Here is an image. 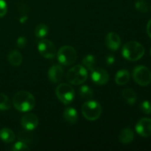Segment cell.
Here are the masks:
<instances>
[{
    "label": "cell",
    "mask_w": 151,
    "mask_h": 151,
    "mask_svg": "<svg viewBox=\"0 0 151 151\" xmlns=\"http://www.w3.org/2000/svg\"><path fill=\"white\" fill-rule=\"evenodd\" d=\"M82 63L86 69H88L90 71H92L93 69H95L96 58L92 55H87L86 56H85L83 58Z\"/></svg>",
    "instance_id": "cell-20"
},
{
    "label": "cell",
    "mask_w": 151,
    "mask_h": 151,
    "mask_svg": "<svg viewBox=\"0 0 151 151\" xmlns=\"http://www.w3.org/2000/svg\"><path fill=\"white\" fill-rule=\"evenodd\" d=\"M58 61L64 66H70L77 60V52L75 48L69 45L60 47L57 54Z\"/></svg>",
    "instance_id": "cell-5"
},
{
    "label": "cell",
    "mask_w": 151,
    "mask_h": 151,
    "mask_svg": "<svg viewBox=\"0 0 151 151\" xmlns=\"http://www.w3.org/2000/svg\"><path fill=\"white\" fill-rule=\"evenodd\" d=\"M49 32V28L47 25L44 24H39L35 29V34L38 38H44L47 35Z\"/></svg>",
    "instance_id": "cell-22"
},
{
    "label": "cell",
    "mask_w": 151,
    "mask_h": 151,
    "mask_svg": "<svg viewBox=\"0 0 151 151\" xmlns=\"http://www.w3.org/2000/svg\"><path fill=\"white\" fill-rule=\"evenodd\" d=\"M79 94L80 96H81L83 100H89L94 97V91H93L92 88L86 85L83 86H81V88H80Z\"/></svg>",
    "instance_id": "cell-21"
},
{
    "label": "cell",
    "mask_w": 151,
    "mask_h": 151,
    "mask_svg": "<svg viewBox=\"0 0 151 151\" xmlns=\"http://www.w3.org/2000/svg\"><path fill=\"white\" fill-rule=\"evenodd\" d=\"M119 141L124 144H129L134 141V131L129 128H126L122 130L119 136Z\"/></svg>",
    "instance_id": "cell-16"
},
{
    "label": "cell",
    "mask_w": 151,
    "mask_h": 151,
    "mask_svg": "<svg viewBox=\"0 0 151 151\" xmlns=\"http://www.w3.org/2000/svg\"><path fill=\"white\" fill-rule=\"evenodd\" d=\"M141 111L145 114H151V103L147 100H145L140 105Z\"/></svg>",
    "instance_id": "cell-25"
},
{
    "label": "cell",
    "mask_w": 151,
    "mask_h": 151,
    "mask_svg": "<svg viewBox=\"0 0 151 151\" xmlns=\"http://www.w3.org/2000/svg\"><path fill=\"white\" fill-rule=\"evenodd\" d=\"M15 135L14 132L8 128H4L0 131V139L5 143H10L14 141Z\"/></svg>",
    "instance_id": "cell-18"
},
{
    "label": "cell",
    "mask_w": 151,
    "mask_h": 151,
    "mask_svg": "<svg viewBox=\"0 0 151 151\" xmlns=\"http://www.w3.org/2000/svg\"><path fill=\"white\" fill-rule=\"evenodd\" d=\"M63 118L69 124H75L78 121V114L76 109L74 108L69 107L65 109L63 111Z\"/></svg>",
    "instance_id": "cell-14"
},
{
    "label": "cell",
    "mask_w": 151,
    "mask_h": 151,
    "mask_svg": "<svg viewBox=\"0 0 151 151\" xmlns=\"http://www.w3.org/2000/svg\"><path fill=\"white\" fill-rule=\"evenodd\" d=\"M122 54L123 57L130 61H137L145 55V48L137 41H128L122 47Z\"/></svg>",
    "instance_id": "cell-2"
},
{
    "label": "cell",
    "mask_w": 151,
    "mask_h": 151,
    "mask_svg": "<svg viewBox=\"0 0 151 151\" xmlns=\"http://www.w3.org/2000/svg\"><path fill=\"white\" fill-rule=\"evenodd\" d=\"M82 114L84 117L89 121L97 120L102 113L100 103L94 100H88L82 106Z\"/></svg>",
    "instance_id": "cell-4"
},
{
    "label": "cell",
    "mask_w": 151,
    "mask_h": 151,
    "mask_svg": "<svg viewBox=\"0 0 151 151\" xmlns=\"http://www.w3.org/2000/svg\"><path fill=\"white\" fill-rule=\"evenodd\" d=\"M7 11V3L4 0H0V18L5 16Z\"/></svg>",
    "instance_id": "cell-27"
},
{
    "label": "cell",
    "mask_w": 151,
    "mask_h": 151,
    "mask_svg": "<svg viewBox=\"0 0 151 151\" xmlns=\"http://www.w3.org/2000/svg\"><path fill=\"white\" fill-rule=\"evenodd\" d=\"M91 80L97 85L103 86L108 83L109 80V73L102 68H97L91 71Z\"/></svg>",
    "instance_id": "cell-9"
},
{
    "label": "cell",
    "mask_w": 151,
    "mask_h": 151,
    "mask_svg": "<svg viewBox=\"0 0 151 151\" xmlns=\"http://www.w3.org/2000/svg\"><path fill=\"white\" fill-rule=\"evenodd\" d=\"M38 118L34 114H27L22 116L21 124L22 127L27 131H32L35 129L38 125Z\"/></svg>",
    "instance_id": "cell-11"
},
{
    "label": "cell",
    "mask_w": 151,
    "mask_h": 151,
    "mask_svg": "<svg viewBox=\"0 0 151 151\" xmlns=\"http://www.w3.org/2000/svg\"><path fill=\"white\" fill-rule=\"evenodd\" d=\"M11 107V103L7 96L3 93H0V110L7 111Z\"/></svg>",
    "instance_id": "cell-23"
},
{
    "label": "cell",
    "mask_w": 151,
    "mask_h": 151,
    "mask_svg": "<svg viewBox=\"0 0 151 151\" xmlns=\"http://www.w3.org/2000/svg\"><path fill=\"white\" fill-rule=\"evenodd\" d=\"M136 131L137 134L143 137H148L151 136V119L142 118L137 122L136 125Z\"/></svg>",
    "instance_id": "cell-10"
},
{
    "label": "cell",
    "mask_w": 151,
    "mask_h": 151,
    "mask_svg": "<svg viewBox=\"0 0 151 151\" xmlns=\"http://www.w3.org/2000/svg\"><path fill=\"white\" fill-rule=\"evenodd\" d=\"M122 97L126 100L127 103L129 105H134L137 102V96L135 91L131 88H125L122 93Z\"/></svg>",
    "instance_id": "cell-19"
},
{
    "label": "cell",
    "mask_w": 151,
    "mask_h": 151,
    "mask_svg": "<svg viewBox=\"0 0 151 151\" xmlns=\"http://www.w3.org/2000/svg\"><path fill=\"white\" fill-rule=\"evenodd\" d=\"M12 150H19V151H24V150H29V147H28V145H27L26 143H24V142H16L14 145L12 147Z\"/></svg>",
    "instance_id": "cell-26"
},
{
    "label": "cell",
    "mask_w": 151,
    "mask_h": 151,
    "mask_svg": "<svg viewBox=\"0 0 151 151\" xmlns=\"http://www.w3.org/2000/svg\"><path fill=\"white\" fill-rule=\"evenodd\" d=\"M130 80V72L127 69H121L118 71L115 76V82L119 86H124L128 83Z\"/></svg>",
    "instance_id": "cell-15"
},
{
    "label": "cell",
    "mask_w": 151,
    "mask_h": 151,
    "mask_svg": "<svg viewBox=\"0 0 151 151\" xmlns=\"http://www.w3.org/2000/svg\"><path fill=\"white\" fill-rule=\"evenodd\" d=\"M150 55H151V49H150Z\"/></svg>",
    "instance_id": "cell-31"
},
{
    "label": "cell",
    "mask_w": 151,
    "mask_h": 151,
    "mask_svg": "<svg viewBox=\"0 0 151 151\" xmlns=\"http://www.w3.org/2000/svg\"><path fill=\"white\" fill-rule=\"evenodd\" d=\"M87 78L88 73L86 69L81 65L73 66L66 74V80L72 85H81L86 81Z\"/></svg>",
    "instance_id": "cell-3"
},
{
    "label": "cell",
    "mask_w": 151,
    "mask_h": 151,
    "mask_svg": "<svg viewBox=\"0 0 151 151\" xmlns=\"http://www.w3.org/2000/svg\"><path fill=\"white\" fill-rule=\"evenodd\" d=\"M115 61V58L114 57V55H109L107 58H106V63H107L108 65H112Z\"/></svg>",
    "instance_id": "cell-29"
},
{
    "label": "cell",
    "mask_w": 151,
    "mask_h": 151,
    "mask_svg": "<svg viewBox=\"0 0 151 151\" xmlns=\"http://www.w3.org/2000/svg\"><path fill=\"white\" fill-rule=\"evenodd\" d=\"M63 69L59 65H55L50 67L48 71V78L50 82L53 83H59L63 77Z\"/></svg>",
    "instance_id": "cell-13"
},
{
    "label": "cell",
    "mask_w": 151,
    "mask_h": 151,
    "mask_svg": "<svg viewBox=\"0 0 151 151\" xmlns=\"http://www.w3.org/2000/svg\"><path fill=\"white\" fill-rule=\"evenodd\" d=\"M106 44L109 50L116 51L120 47L121 39L116 32H110L106 37Z\"/></svg>",
    "instance_id": "cell-12"
},
{
    "label": "cell",
    "mask_w": 151,
    "mask_h": 151,
    "mask_svg": "<svg viewBox=\"0 0 151 151\" xmlns=\"http://www.w3.org/2000/svg\"><path fill=\"white\" fill-rule=\"evenodd\" d=\"M147 33L149 35V37L151 38V19L147 24Z\"/></svg>",
    "instance_id": "cell-30"
},
{
    "label": "cell",
    "mask_w": 151,
    "mask_h": 151,
    "mask_svg": "<svg viewBox=\"0 0 151 151\" xmlns=\"http://www.w3.org/2000/svg\"><path fill=\"white\" fill-rule=\"evenodd\" d=\"M9 63L13 66H19L22 64L23 61V57L22 55L19 51L13 50L11 52L9 53L7 56Z\"/></svg>",
    "instance_id": "cell-17"
},
{
    "label": "cell",
    "mask_w": 151,
    "mask_h": 151,
    "mask_svg": "<svg viewBox=\"0 0 151 151\" xmlns=\"http://www.w3.org/2000/svg\"><path fill=\"white\" fill-rule=\"evenodd\" d=\"M35 97L27 91H20L16 93L13 99V103L18 111L27 112L35 106Z\"/></svg>",
    "instance_id": "cell-1"
},
{
    "label": "cell",
    "mask_w": 151,
    "mask_h": 151,
    "mask_svg": "<svg viewBox=\"0 0 151 151\" xmlns=\"http://www.w3.org/2000/svg\"><path fill=\"white\" fill-rule=\"evenodd\" d=\"M133 78L137 83L142 86H148L151 83V72L145 66H137L133 71Z\"/></svg>",
    "instance_id": "cell-7"
},
{
    "label": "cell",
    "mask_w": 151,
    "mask_h": 151,
    "mask_svg": "<svg viewBox=\"0 0 151 151\" xmlns=\"http://www.w3.org/2000/svg\"><path fill=\"white\" fill-rule=\"evenodd\" d=\"M58 99L64 105L70 104L75 98V90L68 83H60L55 89Z\"/></svg>",
    "instance_id": "cell-6"
},
{
    "label": "cell",
    "mask_w": 151,
    "mask_h": 151,
    "mask_svg": "<svg viewBox=\"0 0 151 151\" xmlns=\"http://www.w3.org/2000/svg\"><path fill=\"white\" fill-rule=\"evenodd\" d=\"M38 50L40 55L44 58L52 59L56 55L57 50L55 46L51 41L43 38L38 44Z\"/></svg>",
    "instance_id": "cell-8"
},
{
    "label": "cell",
    "mask_w": 151,
    "mask_h": 151,
    "mask_svg": "<svg viewBox=\"0 0 151 151\" xmlns=\"http://www.w3.org/2000/svg\"><path fill=\"white\" fill-rule=\"evenodd\" d=\"M135 7L141 13H147L148 10V4L144 0H139L135 3Z\"/></svg>",
    "instance_id": "cell-24"
},
{
    "label": "cell",
    "mask_w": 151,
    "mask_h": 151,
    "mask_svg": "<svg viewBox=\"0 0 151 151\" xmlns=\"http://www.w3.org/2000/svg\"><path fill=\"white\" fill-rule=\"evenodd\" d=\"M27 43V40L25 37L24 36H21L18 38L17 40V46L19 48L22 49L26 46Z\"/></svg>",
    "instance_id": "cell-28"
}]
</instances>
